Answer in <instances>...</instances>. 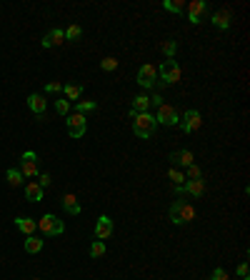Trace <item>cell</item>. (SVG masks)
I'll use <instances>...</instances> for the list:
<instances>
[{
	"mask_svg": "<svg viewBox=\"0 0 250 280\" xmlns=\"http://www.w3.org/2000/svg\"><path fill=\"white\" fill-rule=\"evenodd\" d=\"M33 280H40V278H33Z\"/></svg>",
	"mask_w": 250,
	"mask_h": 280,
	"instance_id": "f35d334b",
	"label": "cell"
},
{
	"mask_svg": "<svg viewBox=\"0 0 250 280\" xmlns=\"http://www.w3.org/2000/svg\"><path fill=\"white\" fill-rule=\"evenodd\" d=\"M200 123H203V120H200V113H198L195 108H188V110L180 115V123H178V125H180L183 133L190 135V133H195V130L200 128Z\"/></svg>",
	"mask_w": 250,
	"mask_h": 280,
	"instance_id": "9c48e42d",
	"label": "cell"
},
{
	"mask_svg": "<svg viewBox=\"0 0 250 280\" xmlns=\"http://www.w3.org/2000/svg\"><path fill=\"white\" fill-rule=\"evenodd\" d=\"M115 225H113V218L110 215H100L95 220V240H108L113 235Z\"/></svg>",
	"mask_w": 250,
	"mask_h": 280,
	"instance_id": "4fadbf2b",
	"label": "cell"
},
{
	"mask_svg": "<svg viewBox=\"0 0 250 280\" xmlns=\"http://www.w3.org/2000/svg\"><path fill=\"white\" fill-rule=\"evenodd\" d=\"M210 280H230V278H228V273H225L223 268H215L213 275H210Z\"/></svg>",
	"mask_w": 250,
	"mask_h": 280,
	"instance_id": "836d02e7",
	"label": "cell"
},
{
	"mask_svg": "<svg viewBox=\"0 0 250 280\" xmlns=\"http://www.w3.org/2000/svg\"><path fill=\"white\" fill-rule=\"evenodd\" d=\"M38 230L43 233L45 238H55V235H60V233L65 230V223H63L60 218H55L53 213H45L43 218L38 220Z\"/></svg>",
	"mask_w": 250,
	"mask_h": 280,
	"instance_id": "277c9868",
	"label": "cell"
},
{
	"mask_svg": "<svg viewBox=\"0 0 250 280\" xmlns=\"http://www.w3.org/2000/svg\"><path fill=\"white\" fill-rule=\"evenodd\" d=\"M63 95H65V100H68V103H75V100L83 95V85L68 83V85H63Z\"/></svg>",
	"mask_w": 250,
	"mask_h": 280,
	"instance_id": "7402d4cb",
	"label": "cell"
},
{
	"mask_svg": "<svg viewBox=\"0 0 250 280\" xmlns=\"http://www.w3.org/2000/svg\"><path fill=\"white\" fill-rule=\"evenodd\" d=\"M28 108L40 118V120H45V110H48V100L43 93H30L28 95Z\"/></svg>",
	"mask_w": 250,
	"mask_h": 280,
	"instance_id": "8fae6325",
	"label": "cell"
},
{
	"mask_svg": "<svg viewBox=\"0 0 250 280\" xmlns=\"http://www.w3.org/2000/svg\"><path fill=\"white\" fill-rule=\"evenodd\" d=\"M18 170L23 173V178H30V180L38 178V173H40V160H38V155H35L33 150H25V153H23L20 168H18Z\"/></svg>",
	"mask_w": 250,
	"mask_h": 280,
	"instance_id": "5b68a950",
	"label": "cell"
},
{
	"mask_svg": "<svg viewBox=\"0 0 250 280\" xmlns=\"http://www.w3.org/2000/svg\"><path fill=\"white\" fill-rule=\"evenodd\" d=\"M243 280H250V278H243Z\"/></svg>",
	"mask_w": 250,
	"mask_h": 280,
	"instance_id": "74e56055",
	"label": "cell"
},
{
	"mask_svg": "<svg viewBox=\"0 0 250 280\" xmlns=\"http://www.w3.org/2000/svg\"><path fill=\"white\" fill-rule=\"evenodd\" d=\"M160 53L165 55V60H175L178 43H175V40H163V43H160Z\"/></svg>",
	"mask_w": 250,
	"mask_h": 280,
	"instance_id": "603a6c76",
	"label": "cell"
},
{
	"mask_svg": "<svg viewBox=\"0 0 250 280\" xmlns=\"http://www.w3.org/2000/svg\"><path fill=\"white\" fill-rule=\"evenodd\" d=\"M15 228L28 238V235H35V230H38V220H35V218H28V215H20V218H15Z\"/></svg>",
	"mask_w": 250,
	"mask_h": 280,
	"instance_id": "2e32d148",
	"label": "cell"
},
{
	"mask_svg": "<svg viewBox=\"0 0 250 280\" xmlns=\"http://www.w3.org/2000/svg\"><path fill=\"white\" fill-rule=\"evenodd\" d=\"M63 33H65V43H68V40H70V43H75V40H80V38H83V28H80V25H75V23H73V25H68Z\"/></svg>",
	"mask_w": 250,
	"mask_h": 280,
	"instance_id": "cb8c5ba5",
	"label": "cell"
},
{
	"mask_svg": "<svg viewBox=\"0 0 250 280\" xmlns=\"http://www.w3.org/2000/svg\"><path fill=\"white\" fill-rule=\"evenodd\" d=\"M55 113H58V115H63V118H68V115H70V103H68L65 98L55 100Z\"/></svg>",
	"mask_w": 250,
	"mask_h": 280,
	"instance_id": "83f0119b",
	"label": "cell"
},
{
	"mask_svg": "<svg viewBox=\"0 0 250 280\" xmlns=\"http://www.w3.org/2000/svg\"><path fill=\"white\" fill-rule=\"evenodd\" d=\"M155 128H158V123H155V115H150V113L133 115V133H135L138 138H143V140L153 138V135H155Z\"/></svg>",
	"mask_w": 250,
	"mask_h": 280,
	"instance_id": "7a4b0ae2",
	"label": "cell"
},
{
	"mask_svg": "<svg viewBox=\"0 0 250 280\" xmlns=\"http://www.w3.org/2000/svg\"><path fill=\"white\" fill-rule=\"evenodd\" d=\"M140 113H150V98H148V95H135V98H133L130 118H133V115H140Z\"/></svg>",
	"mask_w": 250,
	"mask_h": 280,
	"instance_id": "44dd1931",
	"label": "cell"
},
{
	"mask_svg": "<svg viewBox=\"0 0 250 280\" xmlns=\"http://www.w3.org/2000/svg\"><path fill=\"white\" fill-rule=\"evenodd\" d=\"M95 108H98L95 100H78V103H75V113H80V115H85V113H90V110H95Z\"/></svg>",
	"mask_w": 250,
	"mask_h": 280,
	"instance_id": "484cf974",
	"label": "cell"
},
{
	"mask_svg": "<svg viewBox=\"0 0 250 280\" xmlns=\"http://www.w3.org/2000/svg\"><path fill=\"white\" fill-rule=\"evenodd\" d=\"M168 178L173 180V188H175V185H183V183L188 180V178H185V173H180V170H175V168H170V170H168Z\"/></svg>",
	"mask_w": 250,
	"mask_h": 280,
	"instance_id": "f1b7e54d",
	"label": "cell"
},
{
	"mask_svg": "<svg viewBox=\"0 0 250 280\" xmlns=\"http://www.w3.org/2000/svg\"><path fill=\"white\" fill-rule=\"evenodd\" d=\"M155 123L158 125H178L180 123V113L175 105H168V103H163L155 113Z\"/></svg>",
	"mask_w": 250,
	"mask_h": 280,
	"instance_id": "8992f818",
	"label": "cell"
},
{
	"mask_svg": "<svg viewBox=\"0 0 250 280\" xmlns=\"http://www.w3.org/2000/svg\"><path fill=\"white\" fill-rule=\"evenodd\" d=\"M100 68H103L105 73H113V70L118 68V60H115V58H103V60H100Z\"/></svg>",
	"mask_w": 250,
	"mask_h": 280,
	"instance_id": "1f68e13d",
	"label": "cell"
},
{
	"mask_svg": "<svg viewBox=\"0 0 250 280\" xmlns=\"http://www.w3.org/2000/svg\"><path fill=\"white\" fill-rule=\"evenodd\" d=\"M105 253H108V248H105L103 240H93V245H90V258H103Z\"/></svg>",
	"mask_w": 250,
	"mask_h": 280,
	"instance_id": "4316f807",
	"label": "cell"
},
{
	"mask_svg": "<svg viewBox=\"0 0 250 280\" xmlns=\"http://www.w3.org/2000/svg\"><path fill=\"white\" fill-rule=\"evenodd\" d=\"M210 23H213L218 30H228L230 23H233V13H230V8H220V10H215V13L210 15Z\"/></svg>",
	"mask_w": 250,
	"mask_h": 280,
	"instance_id": "5bb4252c",
	"label": "cell"
},
{
	"mask_svg": "<svg viewBox=\"0 0 250 280\" xmlns=\"http://www.w3.org/2000/svg\"><path fill=\"white\" fill-rule=\"evenodd\" d=\"M43 198H45V190L40 188L35 180H28L25 183V200H28V203H40Z\"/></svg>",
	"mask_w": 250,
	"mask_h": 280,
	"instance_id": "9a60e30c",
	"label": "cell"
},
{
	"mask_svg": "<svg viewBox=\"0 0 250 280\" xmlns=\"http://www.w3.org/2000/svg\"><path fill=\"white\" fill-rule=\"evenodd\" d=\"M155 78H158V68L145 63L140 70H138V85L140 88H155Z\"/></svg>",
	"mask_w": 250,
	"mask_h": 280,
	"instance_id": "30bf717a",
	"label": "cell"
},
{
	"mask_svg": "<svg viewBox=\"0 0 250 280\" xmlns=\"http://www.w3.org/2000/svg\"><path fill=\"white\" fill-rule=\"evenodd\" d=\"M170 160H175V163H178V165H183V168H190V165L195 163V155H193L188 148H180V150H173Z\"/></svg>",
	"mask_w": 250,
	"mask_h": 280,
	"instance_id": "e0dca14e",
	"label": "cell"
},
{
	"mask_svg": "<svg viewBox=\"0 0 250 280\" xmlns=\"http://www.w3.org/2000/svg\"><path fill=\"white\" fill-rule=\"evenodd\" d=\"M205 15H208V3H205V0H193L190 8H188V20L193 25H200Z\"/></svg>",
	"mask_w": 250,
	"mask_h": 280,
	"instance_id": "7c38bea8",
	"label": "cell"
},
{
	"mask_svg": "<svg viewBox=\"0 0 250 280\" xmlns=\"http://www.w3.org/2000/svg\"><path fill=\"white\" fill-rule=\"evenodd\" d=\"M35 183L45 190V188H50V185H53V178H50L48 173H38V180H35Z\"/></svg>",
	"mask_w": 250,
	"mask_h": 280,
	"instance_id": "4dcf8cb0",
	"label": "cell"
},
{
	"mask_svg": "<svg viewBox=\"0 0 250 280\" xmlns=\"http://www.w3.org/2000/svg\"><path fill=\"white\" fill-rule=\"evenodd\" d=\"M163 8L168 10V13H175V15H178V13H183V8H185V5L180 3V0H175V3H173V0H165Z\"/></svg>",
	"mask_w": 250,
	"mask_h": 280,
	"instance_id": "f546056e",
	"label": "cell"
},
{
	"mask_svg": "<svg viewBox=\"0 0 250 280\" xmlns=\"http://www.w3.org/2000/svg\"><path fill=\"white\" fill-rule=\"evenodd\" d=\"M170 215V223L173 225H188L190 220H195V208L188 203V200H175L168 210Z\"/></svg>",
	"mask_w": 250,
	"mask_h": 280,
	"instance_id": "6da1fadb",
	"label": "cell"
},
{
	"mask_svg": "<svg viewBox=\"0 0 250 280\" xmlns=\"http://www.w3.org/2000/svg\"><path fill=\"white\" fill-rule=\"evenodd\" d=\"M180 80V65L175 60H165L158 68V83L160 85H175Z\"/></svg>",
	"mask_w": 250,
	"mask_h": 280,
	"instance_id": "3957f363",
	"label": "cell"
},
{
	"mask_svg": "<svg viewBox=\"0 0 250 280\" xmlns=\"http://www.w3.org/2000/svg\"><path fill=\"white\" fill-rule=\"evenodd\" d=\"M148 98H150V105H155V108L163 105V95H160V93H153V95H148Z\"/></svg>",
	"mask_w": 250,
	"mask_h": 280,
	"instance_id": "d590c367",
	"label": "cell"
},
{
	"mask_svg": "<svg viewBox=\"0 0 250 280\" xmlns=\"http://www.w3.org/2000/svg\"><path fill=\"white\" fill-rule=\"evenodd\" d=\"M248 273H250L248 263H240V265H238V278H248Z\"/></svg>",
	"mask_w": 250,
	"mask_h": 280,
	"instance_id": "8d00e7d4",
	"label": "cell"
},
{
	"mask_svg": "<svg viewBox=\"0 0 250 280\" xmlns=\"http://www.w3.org/2000/svg\"><path fill=\"white\" fill-rule=\"evenodd\" d=\"M65 43V33L60 28H53L45 38H43V48H53V45H63Z\"/></svg>",
	"mask_w": 250,
	"mask_h": 280,
	"instance_id": "d6986e66",
	"label": "cell"
},
{
	"mask_svg": "<svg viewBox=\"0 0 250 280\" xmlns=\"http://www.w3.org/2000/svg\"><path fill=\"white\" fill-rule=\"evenodd\" d=\"M63 90V83H58V80H53V83L45 85V93H60Z\"/></svg>",
	"mask_w": 250,
	"mask_h": 280,
	"instance_id": "e575fe53",
	"label": "cell"
},
{
	"mask_svg": "<svg viewBox=\"0 0 250 280\" xmlns=\"http://www.w3.org/2000/svg\"><path fill=\"white\" fill-rule=\"evenodd\" d=\"M203 193H205V180H203V178H198V180H185L183 185H175V195H178V198H185V195L200 198Z\"/></svg>",
	"mask_w": 250,
	"mask_h": 280,
	"instance_id": "ba28073f",
	"label": "cell"
},
{
	"mask_svg": "<svg viewBox=\"0 0 250 280\" xmlns=\"http://www.w3.org/2000/svg\"><path fill=\"white\" fill-rule=\"evenodd\" d=\"M60 203H63V210H65L68 215H80V210H83L80 203H78V198H75L73 193H65Z\"/></svg>",
	"mask_w": 250,
	"mask_h": 280,
	"instance_id": "ac0fdd59",
	"label": "cell"
},
{
	"mask_svg": "<svg viewBox=\"0 0 250 280\" xmlns=\"http://www.w3.org/2000/svg\"><path fill=\"white\" fill-rule=\"evenodd\" d=\"M65 125H68V135L70 138H83V135H85V128H88V120H85V115H80V113H70L65 118Z\"/></svg>",
	"mask_w": 250,
	"mask_h": 280,
	"instance_id": "52a82bcc",
	"label": "cell"
},
{
	"mask_svg": "<svg viewBox=\"0 0 250 280\" xmlns=\"http://www.w3.org/2000/svg\"><path fill=\"white\" fill-rule=\"evenodd\" d=\"M185 178H188V180H198V178H203V170L193 163V165L188 168V175H185Z\"/></svg>",
	"mask_w": 250,
	"mask_h": 280,
	"instance_id": "d6a6232c",
	"label": "cell"
},
{
	"mask_svg": "<svg viewBox=\"0 0 250 280\" xmlns=\"http://www.w3.org/2000/svg\"><path fill=\"white\" fill-rule=\"evenodd\" d=\"M43 245H45V240H43V238H38V235H28V238H25V243H23L25 253H30V255H38L40 250H43Z\"/></svg>",
	"mask_w": 250,
	"mask_h": 280,
	"instance_id": "ffe728a7",
	"label": "cell"
},
{
	"mask_svg": "<svg viewBox=\"0 0 250 280\" xmlns=\"http://www.w3.org/2000/svg\"><path fill=\"white\" fill-rule=\"evenodd\" d=\"M5 178H8V183H10L13 188H18V185H23V183H25V178H23V173H20L18 168H10V170L5 173Z\"/></svg>",
	"mask_w": 250,
	"mask_h": 280,
	"instance_id": "d4e9b609",
	"label": "cell"
}]
</instances>
